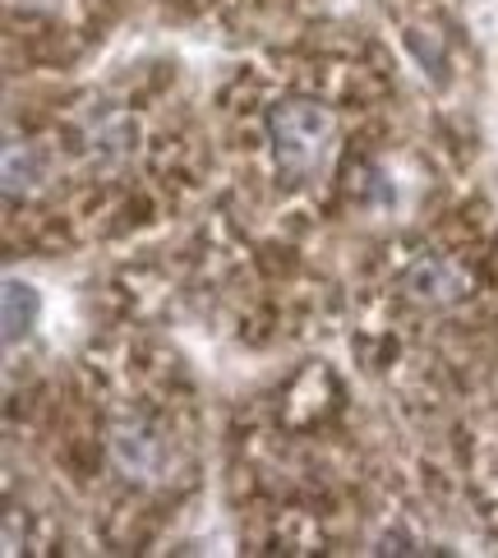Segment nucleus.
Returning a JSON list of instances; mask_svg holds the SVG:
<instances>
[{
    "instance_id": "obj_3",
    "label": "nucleus",
    "mask_w": 498,
    "mask_h": 558,
    "mask_svg": "<svg viewBox=\"0 0 498 558\" xmlns=\"http://www.w3.org/2000/svg\"><path fill=\"white\" fill-rule=\"evenodd\" d=\"M466 272L452 264V258H421L411 272H406V291L415 305L425 310H448L466 295Z\"/></svg>"
},
{
    "instance_id": "obj_1",
    "label": "nucleus",
    "mask_w": 498,
    "mask_h": 558,
    "mask_svg": "<svg viewBox=\"0 0 498 558\" xmlns=\"http://www.w3.org/2000/svg\"><path fill=\"white\" fill-rule=\"evenodd\" d=\"M268 138H272L277 167L291 175H314L328 167L337 125L318 102H282L268 116Z\"/></svg>"
},
{
    "instance_id": "obj_5",
    "label": "nucleus",
    "mask_w": 498,
    "mask_h": 558,
    "mask_svg": "<svg viewBox=\"0 0 498 558\" xmlns=\"http://www.w3.org/2000/svg\"><path fill=\"white\" fill-rule=\"evenodd\" d=\"M37 314H42V295H37L28 282H19V277H10L5 282V342L14 347L19 337H28Z\"/></svg>"
},
{
    "instance_id": "obj_2",
    "label": "nucleus",
    "mask_w": 498,
    "mask_h": 558,
    "mask_svg": "<svg viewBox=\"0 0 498 558\" xmlns=\"http://www.w3.org/2000/svg\"><path fill=\"white\" fill-rule=\"evenodd\" d=\"M111 448V462L125 481H138V485H157L162 475L171 471V444L162 429H153L144 421H121L107 438Z\"/></svg>"
},
{
    "instance_id": "obj_4",
    "label": "nucleus",
    "mask_w": 498,
    "mask_h": 558,
    "mask_svg": "<svg viewBox=\"0 0 498 558\" xmlns=\"http://www.w3.org/2000/svg\"><path fill=\"white\" fill-rule=\"evenodd\" d=\"M47 181V153L37 144H10L5 148V194L19 198V194H33L42 190Z\"/></svg>"
}]
</instances>
